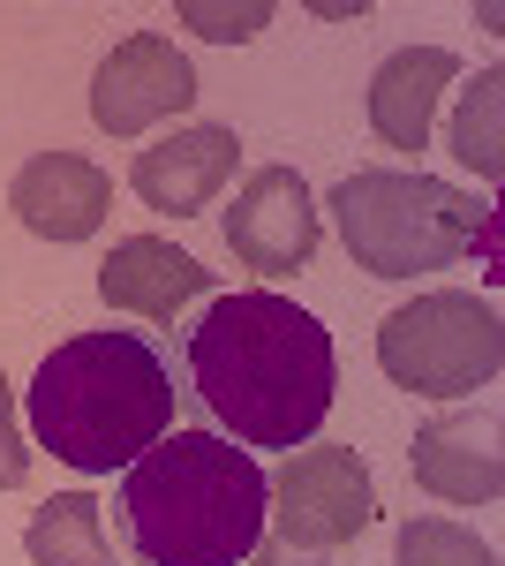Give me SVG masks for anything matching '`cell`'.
Here are the masks:
<instances>
[{"mask_svg": "<svg viewBox=\"0 0 505 566\" xmlns=\"http://www.w3.org/2000/svg\"><path fill=\"white\" fill-rule=\"evenodd\" d=\"M189 378L219 438L295 453L333 416L339 355L333 333L287 295H219L189 333Z\"/></svg>", "mask_w": 505, "mask_h": 566, "instance_id": "1", "label": "cell"}, {"mask_svg": "<svg viewBox=\"0 0 505 566\" xmlns=\"http://www.w3.org/2000/svg\"><path fill=\"white\" fill-rule=\"evenodd\" d=\"M264 491L250 446L219 431H167L122 469V522L144 566H242L264 544Z\"/></svg>", "mask_w": 505, "mask_h": 566, "instance_id": "2", "label": "cell"}, {"mask_svg": "<svg viewBox=\"0 0 505 566\" xmlns=\"http://www.w3.org/2000/svg\"><path fill=\"white\" fill-rule=\"evenodd\" d=\"M31 431L53 461L114 476L173 431V378L136 333H76L31 378Z\"/></svg>", "mask_w": 505, "mask_h": 566, "instance_id": "3", "label": "cell"}, {"mask_svg": "<svg viewBox=\"0 0 505 566\" xmlns=\"http://www.w3.org/2000/svg\"><path fill=\"white\" fill-rule=\"evenodd\" d=\"M333 219L347 258L370 280H415L438 264H461V250L483 234V205L430 175H392V167H362L333 189Z\"/></svg>", "mask_w": 505, "mask_h": 566, "instance_id": "4", "label": "cell"}, {"mask_svg": "<svg viewBox=\"0 0 505 566\" xmlns=\"http://www.w3.org/2000/svg\"><path fill=\"white\" fill-rule=\"evenodd\" d=\"M378 363L400 392H422V400H461V392L491 386L505 370V325L483 295H461V287H438V295H415L400 303L378 325Z\"/></svg>", "mask_w": 505, "mask_h": 566, "instance_id": "5", "label": "cell"}, {"mask_svg": "<svg viewBox=\"0 0 505 566\" xmlns=\"http://www.w3.org/2000/svg\"><path fill=\"white\" fill-rule=\"evenodd\" d=\"M264 522H272V544L287 552H339L355 544L362 528L378 522V491H370V469L347 453V446H295L287 469L264 491Z\"/></svg>", "mask_w": 505, "mask_h": 566, "instance_id": "6", "label": "cell"}, {"mask_svg": "<svg viewBox=\"0 0 505 566\" xmlns=\"http://www.w3.org/2000/svg\"><path fill=\"white\" fill-rule=\"evenodd\" d=\"M189 106H197V69L159 31L122 39L98 61V76H91V122L106 136H122V144L159 129V122H173V114H189Z\"/></svg>", "mask_w": 505, "mask_h": 566, "instance_id": "7", "label": "cell"}, {"mask_svg": "<svg viewBox=\"0 0 505 566\" xmlns=\"http://www.w3.org/2000/svg\"><path fill=\"white\" fill-rule=\"evenodd\" d=\"M227 250L264 272V280H295L317 258V197L295 167H256L227 212Z\"/></svg>", "mask_w": 505, "mask_h": 566, "instance_id": "8", "label": "cell"}, {"mask_svg": "<svg viewBox=\"0 0 505 566\" xmlns=\"http://www.w3.org/2000/svg\"><path fill=\"white\" fill-rule=\"evenodd\" d=\"M234 159H242V136L219 129V122H197V129H173L167 144H144L136 167H128V189H136V205H151V212L197 219L211 197L227 189Z\"/></svg>", "mask_w": 505, "mask_h": 566, "instance_id": "9", "label": "cell"}, {"mask_svg": "<svg viewBox=\"0 0 505 566\" xmlns=\"http://www.w3.org/2000/svg\"><path fill=\"white\" fill-rule=\"evenodd\" d=\"M8 205L39 242H91L114 212V181H106V167H91L84 151H39L8 181Z\"/></svg>", "mask_w": 505, "mask_h": 566, "instance_id": "10", "label": "cell"}, {"mask_svg": "<svg viewBox=\"0 0 505 566\" xmlns=\"http://www.w3.org/2000/svg\"><path fill=\"white\" fill-rule=\"evenodd\" d=\"M505 423L498 416H438L422 423L415 446H408V469L430 499L445 506H491L505 483Z\"/></svg>", "mask_w": 505, "mask_h": 566, "instance_id": "11", "label": "cell"}, {"mask_svg": "<svg viewBox=\"0 0 505 566\" xmlns=\"http://www.w3.org/2000/svg\"><path fill=\"white\" fill-rule=\"evenodd\" d=\"M204 287H211V264H197L189 250H173L159 234H128V242H114V258L98 264V295L128 317H173Z\"/></svg>", "mask_w": 505, "mask_h": 566, "instance_id": "12", "label": "cell"}, {"mask_svg": "<svg viewBox=\"0 0 505 566\" xmlns=\"http://www.w3.org/2000/svg\"><path fill=\"white\" fill-rule=\"evenodd\" d=\"M445 84H461V61H453L445 45H408V53H392L378 76H370V129H378V144L422 151Z\"/></svg>", "mask_w": 505, "mask_h": 566, "instance_id": "13", "label": "cell"}, {"mask_svg": "<svg viewBox=\"0 0 505 566\" xmlns=\"http://www.w3.org/2000/svg\"><path fill=\"white\" fill-rule=\"evenodd\" d=\"M23 552H31V566H114L106 528H98V499L91 491H53L23 528Z\"/></svg>", "mask_w": 505, "mask_h": 566, "instance_id": "14", "label": "cell"}, {"mask_svg": "<svg viewBox=\"0 0 505 566\" xmlns=\"http://www.w3.org/2000/svg\"><path fill=\"white\" fill-rule=\"evenodd\" d=\"M498 122H505V76L483 69V76L461 91V114H453V151H461L483 181L505 175V129Z\"/></svg>", "mask_w": 505, "mask_h": 566, "instance_id": "15", "label": "cell"}, {"mask_svg": "<svg viewBox=\"0 0 505 566\" xmlns=\"http://www.w3.org/2000/svg\"><path fill=\"white\" fill-rule=\"evenodd\" d=\"M392 559H400V566H498V552H491L475 528L445 522V514H415V522L400 528Z\"/></svg>", "mask_w": 505, "mask_h": 566, "instance_id": "16", "label": "cell"}, {"mask_svg": "<svg viewBox=\"0 0 505 566\" xmlns=\"http://www.w3.org/2000/svg\"><path fill=\"white\" fill-rule=\"evenodd\" d=\"M197 39H219V45H242V39H256L264 23H272V0H242V8H219V0H181L173 8Z\"/></svg>", "mask_w": 505, "mask_h": 566, "instance_id": "17", "label": "cell"}, {"mask_svg": "<svg viewBox=\"0 0 505 566\" xmlns=\"http://www.w3.org/2000/svg\"><path fill=\"white\" fill-rule=\"evenodd\" d=\"M23 476H31V446H23V423H15V392L0 378V491H15Z\"/></svg>", "mask_w": 505, "mask_h": 566, "instance_id": "18", "label": "cell"}, {"mask_svg": "<svg viewBox=\"0 0 505 566\" xmlns=\"http://www.w3.org/2000/svg\"><path fill=\"white\" fill-rule=\"evenodd\" d=\"M242 566H325V559H317V552H287V544H256Z\"/></svg>", "mask_w": 505, "mask_h": 566, "instance_id": "19", "label": "cell"}]
</instances>
